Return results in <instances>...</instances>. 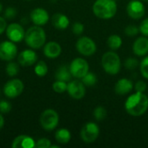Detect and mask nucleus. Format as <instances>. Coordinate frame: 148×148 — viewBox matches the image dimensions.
Returning <instances> with one entry per match:
<instances>
[{
	"label": "nucleus",
	"instance_id": "nucleus-32",
	"mask_svg": "<svg viewBox=\"0 0 148 148\" xmlns=\"http://www.w3.org/2000/svg\"><path fill=\"white\" fill-rule=\"evenodd\" d=\"M124 32L128 36H134L138 35V33L140 32V29L134 25H128L125 28Z\"/></svg>",
	"mask_w": 148,
	"mask_h": 148
},
{
	"label": "nucleus",
	"instance_id": "nucleus-8",
	"mask_svg": "<svg viewBox=\"0 0 148 148\" xmlns=\"http://www.w3.org/2000/svg\"><path fill=\"white\" fill-rule=\"evenodd\" d=\"M100 134V128L95 122L86 123L81 130V138L85 143H93Z\"/></svg>",
	"mask_w": 148,
	"mask_h": 148
},
{
	"label": "nucleus",
	"instance_id": "nucleus-26",
	"mask_svg": "<svg viewBox=\"0 0 148 148\" xmlns=\"http://www.w3.org/2000/svg\"><path fill=\"white\" fill-rule=\"evenodd\" d=\"M5 71H6V74L10 77L16 75L19 71V63L10 61L7 64V66L5 68Z\"/></svg>",
	"mask_w": 148,
	"mask_h": 148
},
{
	"label": "nucleus",
	"instance_id": "nucleus-30",
	"mask_svg": "<svg viewBox=\"0 0 148 148\" xmlns=\"http://www.w3.org/2000/svg\"><path fill=\"white\" fill-rule=\"evenodd\" d=\"M124 66L126 69H136L138 66H139V62L136 58H134V57H129L127 58L126 61H125V63H124Z\"/></svg>",
	"mask_w": 148,
	"mask_h": 148
},
{
	"label": "nucleus",
	"instance_id": "nucleus-28",
	"mask_svg": "<svg viewBox=\"0 0 148 148\" xmlns=\"http://www.w3.org/2000/svg\"><path fill=\"white\" fill-rule=\"evenodd\" d=\"M67 87L68 84L66 82H62V81H58L56 80L53 85H52V88L55 92L58 93V94H62L65 91H67Z\"/></svg>",
	"mask_w": 148,
	"mask_h": 148
},
{
	"label": "nucleus",
	"instance_id": "nucleus-13",
	"mask_svg": "<svg viewBox=\"0 0 148 148\" xmlns=\"http://www.w3.org/2000/svg\"><path fill=\"white\" fill-rule=\"evenodd\" d=\"M127 15L133 19H140L145 15V6L139 0H132L127 5Z\"/></svg>",
	"mask_w": 148,
	"mask_h": 148
},
{
	"label": "nucleus",
	"instance_id": "nucleus-16",
	"mask_svg": "<svg viewBox=\"0 0 148 148\" xmlns=\"http://www.w3.org/2000/svg\"><path fill=\"white\" fill-rule=\"evenodd\" d=\"M133 51L138 56H144L148 54V38L144 36L138 37L133 44Z\"/></svg>",
	"mask_w": 148,
	"mask_h": 148
},
{
	"label": "nucleus",
	"instance_id": "nucleus-31",
	"mask_svg": "<svg viewBox=\"0 0 148 148\" xmlns=\"http://www.w3.org/2000/svg\"><path fill=\"white\" fill-rule=\"evenodd\" d=\"M51 146V141L49 139L46 138H42L39 139L35 145L36 148H49Z\"/></svg>",
	"mask_w": 148,
	"mask_h": 148
},
{
	"label": "nucleus",
	"instance_id": "nucleus-3",
	"mask_svg": "<svg viewBox=\"0 0 148 148\" xmlns=\"http://www.w3.org/2000/svg\"><path fill=\"white\" fill-rule=\"evenodd\" d=\"M24 41L29 48L38 49L45 44L46 33L42 26L34 25L29 28L25 32Z\"/></svg>",
	"mask_w": 148,
	"mask_h": 148
},
{
	"label": "nucleus",
	"instance_id": "nucleus-23",
	"mask_svg": "<svg viewBox=\"0 0 148 148\" xmlns=\"http://www.w3.org/2000/svg\"><path fill=\"white\" fill-rule=\"evenodd\" d=\"M107 44L112 50H117L122 45V39L118 35H111L107 40Z\"/></svg>",
	"mask_w": 148,
	"mask_h": 148
},
{
	"label": "nucleus",
	"instance_id": "nucleus-5",
	"mask_svg": "<svg viewBox=\"0 0 148 148\" xmlns=\"http://www.w3.org/2000/svg\"><path fill=\"white\" fill-rule=\"evenodd\" d=\"M59 115L54 109L44 110L40 116V124L46 131H52L58 126Z\"/></svg>",
	"mask_w": 148,
	"mask_h": 148
},
{
	"label": "nucleus",
	"instance_id": "nucleus-41",
	"mask_svg": "<svg viewBox=\"0 0 148 148\" xmlns=\"http://www.w3.org/2000/svg\"><path fill=\"white\" fill-rule=\"evenodd\" d=\"M142 1H147L148 2V0H142Z\"/></svg>",
	"mask_w": 148,
	"mask_h": 148
},
{
	"label": "nucleus",
	"instance_id": "nucleus-43",
	"mask_svg": "<svg viewBox=\"0 0 148 148\" xmlns=\"http://www.w3.org/2000/svg\"><path fill=\"white\" fill-rule=\"evenodd\" d=\"M0 95H1V93H0Z\"/></svg>",
	"mask_w": 148,
	"mask_h": 148
},
{
	"label": "nucleus",
	"instance_id": "nucleus-2",
	"mask_svg": "<svg viewBox=\"0 0 148 148\" xmlns=\"http://www.w3.org/2000/svg\"><path fill=\"white\" fill-rule=\"evenodd\" d=\"M94 14L100 19H111L117 12L115 0H96L93 5Z\"/></svg>",
	"mask_w": 148,
	"mask_h": 148
},
{
	"label": "nucleus",
	"instance_id": "nucleus-22",
	"mask_svg": "<svg viewBox=\"0 0 148 148\" xmlns=\"http://www.w3.org/2000/svg\"><path fill=\"white\" fill-rule=\"evenodd\" d=\"M72 77V75L69 70V67L63 65L61 66L56 73V79L58 81H62V82H70Z\"/></svg>",
	"mask_w": 148,
	"mask_h": 148
},
{
	"label": "nucleus",
	"instance_id": "nucleus-38",
	"mask_svg": "<svg viewBox=\"0 0 148 148\" xmlns=\"http://www.w3.org/2000/svg\"><path fill=\"white\" fill-rule=\"evenodd\" d=\"M6 28H7V23L5 18L0 16V35L6 30Z\"/></svg>",
	"mask_w": 148,
	"mask_h": 148
},
{
	"label": "nucleus",
	"instance_id": "nucleus-15",
	"mask_svg": "<svg viewBox=\"0 0 148 148\" xmlns=\"http://www.w3.org/2000/svg\"><path fill=\"white\" fill-rule=\"evenodd\" d=\"M29 16H30L32 23L35 25H38V26L45 25L49 19L48 11L44 10L43 8H36L32 10Z\"/></svg>",
	"mask_w": 148,
	"mask_h": 148
},
{
	"label": "nucleus",
	"instance_id": "nucleus-20",
	"mask_svg": "<svg viewBox=\"0 0 148 148\" xmlns=\"http://www.w3.org/2000/svg\"><path fill=\"white\" fill-rule=\"evenodd\" d=\"M52 25L57 29H65L69 25V17L62 13H56L51 17Z\"/></svg>",
	"mask_w": 148,
	"mask_h": 148
},
{
	"label": "nucleus",
	"instance_id": "nucleus-27",
	"mask_svg": "<svg viewBox=\"0 0 148 148\" xmlns=\"http://www.w3.org/2000/svg\"><path fill=\"white\" fill-rule=\"evenodd\" d=\"M35 73L37 76L42 77L45 76L48 73V66L45 62L40 61L37 62V64L35 66Z\"/></svg>",
	"mask_w": 148,
	"mask_h": 148
},
{
	"label": "nucleus",
	"instance_id": "nucleus-14",
	"mask_svg": "<svg viewBox=\"0 0 148 148\" xmlns=\"http://www.w3.org/2000/svg\"><path fill=\"white\" fill-rule=\"evenodd\" d=\"M37 55L33 49H24L17 56V62L22 67H29L37 61Z\"/></svg>",
	"mask_w": 148,
	"mask_h": 148
},
{
	"label": "nucleus",
	"instance_id": "nucleus-4",
	"mask_svg": "<svg viewBox=\"0 0 148 148\" xmlns=\"http://www.w3.org/2000/svg\"><path fill=\"white\" fill-rule=\"evenodd\" d=\"M101 65L106 73L115 75L120 72L121 68L120 56L114 51H108L101 57Z\"/></svg>",
	"mask_w": 148,
	"mask_h": 148
},
{
	"label": "nucleus",
	"instance_id": "nucleus-39",
	"mask_svg": "<svg viewBox=\"0 0 148 148\" xmlns=\"http://www.w3.org/2000/svg\"><path fill=\"white\" fill-rule=\"evenodd\" d=\"M3 126H4V119L2 114L0 113V130L3 127Z\"/></svg>",
	"mask_w": 148,
	"mask_h": 148
},
{
	"label": "nucleus",
	"instance_id": "nucleus-7",
	"mask_svg": "<svg viewBox=\"0 0 148 148\" xmlns=\"http://www.w3.org/2000/svg\"><path fill=\"white\" fill-rule=\"evenodd\" d=\"M69 70L73 77L82 79L88 72L89 65L85 59L77 57L71 62L69 65Z\"/></svg>",
	"mask_w": 148,
	"mask_h": 148
},
{
	"label": "nucleus",
	"instance_id": "nucleus-24",
	"mask_svg": "<svg viewBox=\"0 0 148 148\" xmlns=\"http://www.w3.org/2000/svg\"><path fill=\"white\" fill-rule=\"evenodd\" d=\"M82 83L85 85V87H93L97 82V77L94 73L88 72L82 78Z\"/></svg>",
	"mask_w": 148,
	"mask_h": 148
},
{
	"label": "nucleus",
	"instance_id": "nucleus-21",
	"mask_svg": "<svg viewBox=\"0 0 148 148\" xmlns=\"http://www.w3.org/2000/svg\"><path fill=\"white\" fill-rule=\"evenodd\" d=\"M55 139L56 142L62 145L68 144L71 140V134L66 128H60L55 134Z\"/></svg>",
	"mask_w": 148,
	"mask_h": 148
},
{
	"label": "nucleus",
	"instance_id": "nucleus-12",
	"mask_svg": "<svg viewBox=\"0 0 148 148\" xmlns=\"http://www.w3.org/2000/svg\"><path fill=\"white\" fill-rule=\"evenodd\" d=\"M67 92L70 97L75 100H81L85 96L86 94V88L82 82L78 80L70 81L68 83Z\"/></svg>",
	"mask_w": 148,
	"mask_h": 148
},
{
	"label": "nucleus",
	"instance_id": "nucleus-40",
	"mask_svg": "<svg viewBox=\"0 0 148 148\" xmlns=\"http://www.w3.org/2000/svg\"><path fill=\"white\" fill-rule=\"evenodd\" d=\"M2 10H3V5H2V3H0V12H2Z\"/></svg>",
	"mask_w": 148,
	"mask_h": 148
},
{
	"label": "nucleus",
	"instance_id": "nucleus-11",
	"mask_svg": "<svg viewBox=\"0 0 148 148\" xmlns=\"http://www.w3.org/2000/svg\"><path fill=\"white\" fill-rule=\"evenodd\" d=\"M5 31L8 39L13 42H19L24 39L25 30L23 27L17 23H13L8 25Z\"/></svg>",
	"mask_w": 148,
	"mask_h": 148
},
{
	"label": "nucleus",
	"instance_id": "nucleus-9",
	"mask_svg": "<svg viewBox=\"0 0 148 148\" xmlns=\"http://www.w3.org/2000/svg\"><path fill=\"white\" fill-rule=\"evenodd\" d=\"M24 88L23 82L19 79L8 81L3 86V94L8 98H16L19 96Z\"/></svg>",
	"mask_w": 148,
	"mask_h": 148
},
{
	"label": "nucleus",
	"instance_id": "nucleus-34",
	"mask_svg": "<svg viewBox=\"0 0 148 148\" xmlns=\"http://www.w3.org/2000/svg\"><path fill=\"white\" fill-rule=\"evenodd\" d=\"M11 104L7 101H0V113L7 114L11 110Z\"/></svg>",
	"mask_w": 148,
	"mask_h": 148
},
{
	"label": "nucleus",
	"instance_id": "nucleus-6",
	"mask_svg": "<svg viewBox=\"0 0 148 148\" xmlns=\"http://www.w3.org/2000/svg\"><path fill=\"white\" fill-rule=\"evenodd\" d=\"M75 48L81 55L85 56H93L97 49L95 42L88 36L80 37L76 42Z\"/></svg>",
	"mask_w": 148,
	"mask_h": 148
},
{
	"label": "nucleus",
	"instance_id": "nucleus-37",
	"mask_svg": "<svg viewBox=\"0 0 148 148\" xmlns=\"http://www.w3.org/2000/svg\"><path fill=\"white\" fill-rule=\"evenodd\" d=\"M134 88L136 90V92H140V93H144L147 90V83L143 81H139L136 82Z\"/></svg>",
	"mask_w": 148,
	"mask_h": 148
},
{
	"label": "nucleus",
	"instance_id": "nucleus-42",
	"mask_svg": "<svg viewBox=\"0 0 148 148\" xmlns=\"http://www.w3.org/2000/svg\"><path fill=\"white\" fill-rule=\"evenodd\" d=\"M27 1H31V0H27Z\"/></svg>",
	"mask_w": 148,
	"mask_h": 148
},
{
	"label": "nucleus",
	"instance_id": "nucleus-19",
	"mask_svg": "<svg viewBox=\"0 0 148 148\" xmlns=\"http://www.w3.org/2000/svg\"><path fill=\"white\" fill-rule=\"evenodd\" d=\"M36 142L34 140L25 134H22L15 138L12 141L11 147L12 148H32L35 147Z\"/></svg>",
	"mask_w": 148,
	"mask_h": 148
},
{
	"label": "nucleus",
	"instance_id": "nucleus-29",
	"mask_svg": "<svg viewBox=\"0 0 148 148\" xmlns=\"http://www.w3.org/2000/svg\"><path fill=\"white\" fill-rule=\"evenodd\" d=\"M140 73L142 76L146 79H148V56L143 58L140 64Z\"/></svg>",
	"mask_w": 148,
	"mask_h": 148
},
{
	"label": "nucleus",
	"instance_id": "nucleus-10",
	"mask_svg": "<svg viewBox=\"0 0 148 148\" xmlns=\"http://www.w3.org/2000/svg\"><path fill=\"white\" fill-rule=\"evenodd\" d=\"M17 55V47L11 41L0 42V60L5 62L12 61Z\"/></svg>",
	"mask_w": 148,
	"mask_h": 148
},
{
	"label": "nucleus",
	"instance_id": "nucleus-25",
	"mask_svg": "<svg viewBox=\"0 0 148 148\" xmlns=\"http://www.w3.org/2000/svg\"><path fill=\"white\" fill-rule=\"evenodd\" d=\"M94 117L96 121H102L106 119L107 115H108V112L107 109L102 107V106H98L95 108L94 112H93Z\"/></svg>",
	"mask_w": 148,
	"mask_h": 148
},
{
	"label": "nucleus",
	"instance_id": "nucleus-17",
	"mask_svg": "<svg viewBox=\"0 0 148 148\" xmlns=\"http://www.w3.org/2000/svg\"><path fill=\"white\" fill-rule=\"evenodd\" d=\"M62 53V47L56 42H49L45 43L43 48V54L49 59L57 58Z\"/></svg>",
	"mask_w": 148,
	"mask_h": 148
},
{
	"label": "nucleus",
	"instance_id": "nucleus-36",
	"mask_svg": "<svg viewBox=\"0 0 148 148\" xmlns=\"http://www.w3.org/2000/svg\"><path fill=\"white\" fill-rule=\"evenodd\" d=\"M139 29H140V32H141V34L143 36H148V17L146 18V19H144L141 22Z\"/></svg>",
	"mask_w": 148,
	"mask_h": 148
},
{
	"label": "nucleus",
	"instance_id": "nucleus-1",
	"mask_svg": "<svg viewBox=\"0 0 148 148\" xmlns=\"http://www.w3.org/2000/svg\"><path fill=\"white\" fill-rule=\"evenodd\" d=\"M125 109L132 116L143 115L148 109L147 96L144 93L140 92L131 95L125 102Z\"/></svg>",
	"mask_w": 148,
	"mask_h": 148
},
{
	"label": "nucleus",
	"instance_id": "nucleus-35",
	"mask_svg": "<svg viewBox=\"0 0 148 148\" xmlns=\"http://www.w3.org/2000/svg\"><path fill=\"white\" fill-rule=\"evenodd\" d=\"M16 16V10L13 7H8L4 10V17L7 19H12Z\"/></svg>",
	"mask_w": 148,
	"mask_h": 148
},
{
	"label": "nucleus",
	"instance_id": "nucleus-33",
	"mask_svg": "<svg viewBox=\"0 0 148 148\" xmlns=\"http://www.w3.org/2000/svg\"><path fill=\"white\" fill-rule=\"evenodd\" d=\"M72 31L75 35H77V36H80L83 33L84 31V25L80 23V22H75L73 23V26H72Z\"/></svg>",
	"mask_w": 148,
	"mask_h": 148
},
{
	"label": "nucleus",
	"instance_id": "nucleus-18",
	"mask_svg": "<svg viewBox=\"0 0 148 148\" xmlns=\"http://www.w3.org/2000/svg\"><path fill=\"white\" fill-rule=\"evenodd\" d=\"M133 88H134V84L132 81L127 78H122L119 80L114 86V91L118 95H127L133 90Z\"/></svg>",
	"mask_w": 148,
	"mask_h": 148
}]
</instances>
